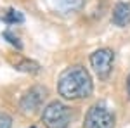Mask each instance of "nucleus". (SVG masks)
I'll return each mask as SVG.
<instances>
[{"label": "nucleus", "mask_w": 130, "mask_h": 128, "mask_svg": "<svg viewBox=\"0 0 130 128\" xmlns=\"http://www.w3.org/2000/svg\"><path fill=\"white\" fill-rule=\"evenodd\" d=\"M94 81L87 69L75 64L66 68L57 78V94L66 100H82L92 95Z\"/></svg>", "instance_id": "nucleus-1"}, {"label": "nucleus", "mask_w": 130, "mask_h": 128, "mask_svg": "<svg viewBox=\"0 0 130 128\" xmlns=\"http://www.w3.org/2000/svg\"><path fill=\"white\" fill-rule=\"evenodd\" d=\"M42 123L45 128H68L71 123V111L61 100L49 102L42 111Z\"/></svg>", "instance_id": "nucleus-2"}, {"label": "nucleus", "mask_w": 130, "mask_h": 128, "mask_svg": "<svg viewBox=\"0 0 130 128\" xmlns=\"http://www.w3.org/2000/svg\"><path fill=\"white\" fill-rule=\"evenodd\" d=\"M115 113L106 104H94L83 118V128H115Z\"/></svg>", "instance_id": "nucleus-3"}, {"label": "nucleus", "mask_w": 130, "mask_h": 128, "mask_svg": "<svg viewBox=\"0 0 130 128\" xmlns=\"http://www.w3.org/2000/svg\"><path fill=\"white\" fill-rule=\"evenodd\" d=\"M115 64V52L108 47L97 49L90 54V66L94 69V73L99 76V80H108L113 71Z\"/></svg>", "instance_id": "nucleus-4"}, {"label": "nucleus", "mask_w": 130, "mask_h": 128, "mask_svg": "<svg viewBox=\"0 0 130 128\" xmlns=\"http://www.w3.org/2000/svg\"><path fill=\"white\" fill-rule=\"evenodd\" d=\"M47 99V88L45 87H40V85H35L31 87L19 100V107L23 113L26 114H33L37 113L38 109L42 107L43 100Z\"/></svg>", "instance_id": "nucleus-5"}, {"label": "nucleus", "mask_w": 130, "mask_h": 128, "mask_svg": "<svg viewBox=\"0 0 130 128\" xmlns=\"http://www.w3.org/2000/svg\"><path fill=\"white\" fill-rule=\"evenodd\" d=\"M111 23L118 28H125L130 24V2H118L111 14Z\"/></svg>", "instance_id": "nucleus-6"}, {"label": "nucleus", "mask_w": 130, "mask_h": 128, "mask_svg": "<svg viewBox=\"0 0 130 128\" xmlns=\"http://www.w3.org/2000/svg\"><path fill=\"white\" fill-rule=\"evenodd\" d=\"M83 5H85V0H52V7L61 14L78 12L83 9Z\"/></svg>", "instance_id": "nucleus-7"}, {"label": "nucleus", "mask_w": 130, "mask_h": 128, "mask_svg": "<svg viewBox=\"0 0 130 128\" xmlns=\"http://www.w3.org/2000/svg\"><path fill=\"white\" fill-rule=\"evenodd\" d=\"M0 19L4 21L5 24H21V23H24V16H23L21 10L7 9L2 16H0Z\"/></svg>", "instance_id": "nucleus-8"}, {"label": "nucleus", "mask_w": 130, "mask_h": 128, "mask_svg": "<svg viewBox=\"0 0 130 128\" xmlns=\"http://www.w3.org/2000/svg\"><path fill=\"white\" fill-rule=\"evenodd\" d=\"M14 68L18 71H23V73H30V75H35L40 71V64L35 62V61H30V59H21L19 62L14 64Z\"/></svg>", "instance_id": "nucleus-9"}, {"label": "nucleus", "mask_w": 130, "mask_h": 128, "mask_svg": "<svg viewBox=\"0 0 130 128\" xmlns=\"http://www.w3.org/2000/svg\"><path fill=\"white\" fill-rule=\"evenodd\" d=\"M2 36H4V38L7 40V42H9V43L12 45V47H16L18 50H21V49H23V43H21V40L18 38V36H16V35H14L12 31L5 30L4 33H2Z\"/></svg>", "instance_id": "nucleus-10"}, {"label": "nucleus", "mask_w": 130, "mask_h": 128, "mask_svg": "<svg viewBox=\"0 0 130 128\" xmlns=\"http://www.w3.org/2000/svg\"><path fill=\"white\" fill-rule=\"evenodd\" d=\"M0 128H12V116L5 111H0Z\"/></svg>", "instance_id": "nucleus-11"}, {"label": "nucleus", "mask_w": 130, "mask_h": 128, "mask_svg": "<svg viewBox=\"0 0 130 128\" xmlns=\"http://www.w3.org/2000/svg\"><path fill=\"white\" fill-rule=\"evenodd\" d=\"M127 95H128V99H130V75L127 76Z\"/></svg>", "instance_id": "nucleus-12"}, {"label": "nucleus", "mask_w": 130, "mask_h": 128, "mask_svg": "<svg viewBox=\"0 0 130 128\" xmlns=\"http://www.w3.org/2000/svg\"><path fill=\"white\" fill-rule=\"evenodd\" d=\"M30 128H37V126H30Z\"/></svg>", "instance_id": "nucleus-13"}]
</instances>
